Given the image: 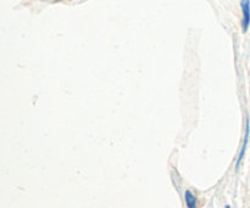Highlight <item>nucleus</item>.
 <instances>
[{"label": "nucleus", "instance_id": "obj_3", "mask_svg": "<svg viewBox=\"0 0 250 208\" xmlns=\"http://www.w3.org/2000/svg\"><path fill=\"white\" fill-rule=\"evenodd\" d=\"M185 200L188 208H197V197L192 194V191L187 190L185 192Z\"/></svg>", "mask_w": 250, "mask_h": 208}, {"label": "nucleus", "instance_id": "obj_2", "mask_svg": "<svg viewBox=\"0 0 250 208\" xmlns=\"http://www.w3.org/2000/svg\"><path fill=\"white\" fill-rule=\"evenodd\" d=\"M249 132H250L249 121H247V126H246V138H244V141H243V146H242V150H241V152H239L238 160H237V168L239 167V165H241V162H242V160H243L244 155H246L247 145H248V140H249Z\"/></svg>", "mask_w": 250, "mask_h": 208}, {"label": "nucleus", "instance_id": "obj_4", "mask_svg": "<svg viewBox=\"0 0 250 208\" xmlns=\"http://www.w3.org/2000/svg\"><path fill=\"white\" fill-rule=\"evenodd\" d=\"M226 208H231V207H229V206H226Z\"/></svg>", "mask_w": 250, "mask_h": 208}, {"label": "nucleus", "instance_id": "obj_1", "mask_svg": "<svg viewBox=\"0 0 250 208\" xmlns=\"http://www.w3.org/2000/svg\"><path fill=\"white\" fill-rule=\"evenodd\" d=\"M242 11H243V21H242V28L243 32H247L250 24V1L249 0H244L241 2Z\"/></svg>", "mask_w": 250, "mask_h": 208}]
</instances>
